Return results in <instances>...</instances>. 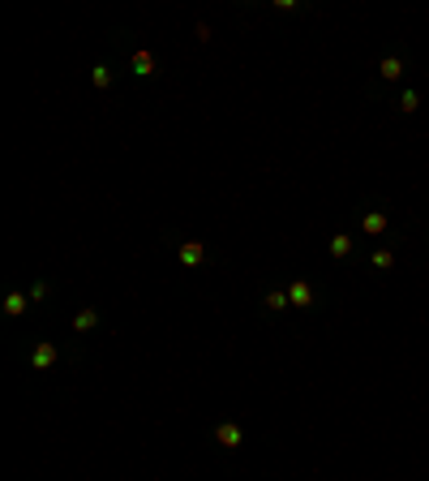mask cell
Wrapping results in <instances>:
<instances>
[{"label":"cell","mask_w":429,"mask_h":481,"mask_svg":"<svg viewBox=\"0 0 429 481\" xmlns=\"http://www.w3.org/2000/svg\"><path fill=\"white\" fill-rule=\"evenodd\" d=\"M215 443L228 447V451H236V447L245 443V429H241L236 421H219V425H215Z\"/></svg>","instance_id":"6da1fadb"},{"label":"cell","mask_w":429,"mask_h":481,"mask_svg":"<svg viewBox=\"0 0 429 481\" xmlns=\"http://www.w3.org/2000/svg\"><path fill=\"white\" fill-rule=\"evenodd\" d=\"M56 361H60V348H56V344H35V348H31V365H35V370H52Z\"/></svg>","instance_id":"7a4b0ae2"},{"label":"cell","mask_w":429,"mask_h":481,"mask_svg":"<svg viewBox=\"0 0 429 481\" xmlns=\"http://www.w3.org/2000/svg\"><path fill=\"white\" fill-rule=\"evenodd\" d=\"M288 301H292L296 310H314L318 297H314V288H309L305 280H292V284H288Z\"/></svg>","instance_id":"3957f363"},{"label":"cell","mask_w":429,"mask_h":481,"mask_svg":"<svg viewBox=\"0 0 429 481\" xmlns=\"http://www.w3.org/2000/svg\"><path fill=\"white\" fill-rule=\"evenodd\" d=\"M387 228H391L387 211H365V215H361V232H365V237H382Z\"/></svg>","instance_id":"277c9868"},{"label":"cell","mask_w":429,"mask_h":481,"mask_svg":"<svg viewBox=\"0 0 429 481\" xmlns=\"http://www.w3.org/2000/svg\"><path fill=\"white\" fill-rule=\"evenodd\" d=\"M207 262V245L202 241H181V267H202Z\"/></svg>","instance_id":"5b68a950"},{"label":"cell","mask_w":429,"mask_h":481,"mask_svg":"<svg viewBox=\"0 0 429 481\" xmlns=\"http://www.w3.org/2000/svg\"><path fill=\"white\" fill-rule=\"evenodd\" d=\"M129 69H133V78H150V73H155V56H150V52H133Z\"/></svg>","instance_id":"8992f818"},{"label":"cell","mask_w":429,"mask_h":481,"mask_svg":"<svg viewBox=\"0 0 429 481\" xmlns=\"http://www.w3.org/2000/svg\"><path fill=\"white\" fill-rule=\"evenodd\" d=\"M378 73H382L387 82H399V78H403V56H382V65H378Z\"/></svg>","instance_id":"52a82bcc"},{"label":"cell","mask_w":429,"mask_h":481,"mask_svg":"<svg viewBox=\"0 0 429 481\" xmlns=\"http://www.w3.org/2000/svg\"><path fill=\"white\" fill-rule=\"evenodd\" d=\"M26 306H31V297H26V292H9V297H5V314H9V318L26 314Z\"/></svg>","instance_id":"ba28073f"},{"label":"cell","mask_w":429,"mask_h":481,"mask_svg":"<svg viewBox=\"0 0 429 481\" xmlns=\"http://www.w3.org/2000/svg\"><path fill=\"white\" fill-rule=\"evenodd\" d=\"M326 254H331V258H348L352 254V237H331V241H326Z\"/></svg>","instance_id":"9c48e42d"},{"label":"cell","mask_w":429,"mask_h":481,"mask_svg":"<svg viewBox=\"0 0 429 481\" xmlns=\"http://www.w3.org/2000/svg\"><path fill=\"white\" fill-rule=\"evenodd\" d=\"M288 306H292V301H288V288H270V292H266V310L280 314V310H288Z\"/></svg>","instance_id":"30bf717a"},{"label":"cell","mask_w":429,"mask_h":481,"mask_svg":"<svg viewBox=\"0 0 429 481\" xmlns=\"http://www.w3.org/2000/svg\"><path fill=\"white\" fill-rule=\"evenodd\" d=\"M95 326H99V310H82L73 318V331H95Z\"/></svg>","instance_id":"8fae6325"},{"label":"cell","mask_w":429,"mask_h":481,"mask_svg":"<svg viewBox=\"0 0 429 481\" xmlns=\"http://www.w3.org/2000/svg\"><path fill=\"white\" fill-rule=\"evenodd\" d=\"M90 82H95V90H108V86H112V69H108V65H95V69H90Z\"/></svg>","instance_id":"7c38bea8"},{"label":"cell","mask_w":429,"mask_h":481,"mask_svg":"<svg viewBox=\"0 0 429 481\" xmlns=\"http://www.w3.org/2000/svg\"><path fill=\"white\" fill-rule=\"evenodd\" d=\"M395 108H399L403 116H408V112H416V108H421V95H416V90H403V95H399V104H395Z\"/></svg>","instance_id":"4fadbf2b"},{"label":"cell","mask_w":429,"mask_h":481,"mask_svg":"<svg viewBox=\"0 0 429 481\" xmlns=\"http://www.w3.org/2000/svg\"><path fill=\"white\" fill-rule=\"evenodd\" d=\"M378 271H391L395 267V249H373V258H369Z\"/></svg>","instance_id":"5bb4252c"}]
</instances>
